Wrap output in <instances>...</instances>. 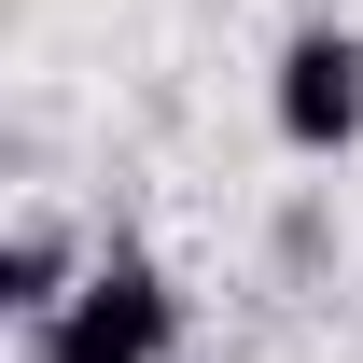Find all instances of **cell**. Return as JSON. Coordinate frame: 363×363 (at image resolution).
I'll list each match as a JSON object with an SVG mask.
<instances>
[{
    "label": "cell",
    "mask_w": 363,
    "mask_h": 363,
    "mask_svg": "<svg viewBox=\"0 0 363 363\" xmlns=\"http://www.w3.org/2000/svg\"><path fill=\"white\" fill-rule=\"evenodd\" d=\"M168 350H182V294H168L154 252H126V238L70 279L56 321H28V363H168Z\"/></svg>",
    "instance_id": "cell-1"
},
{
    "label": "cell",
    "mask_w": 363,
    "mask_h": 363,
    "mask_svg": "<svg viewBox=\"0 0 363 363\" xmlns=\"http://www.w3.org/2000/svg\"><path fill=\"white\" fill-rule=\"evenodd\" d=\"M266 112H279V140H294L308 168H335V154L363 140V28H335V14L294 28L279 70H266Z\"/></svg>",
    "instance_id": "cell-2"
},
{
    "label": "cell",
    "mask_w": 363,
    "mask_h": 363,
    "mask_svg": "<svg viewBox=\"0 0 363 363\" xmlns=\"http://www.w3.org/2000/svg\"><path fill=\"white\" fill-rule=\"evenodd\" d=\"M70 279H84L70 224H43V210H28V224L0 238V321H56V308H70Z\"/></svg>",
    "instance_id": "cell-3"
}]
</instances>
